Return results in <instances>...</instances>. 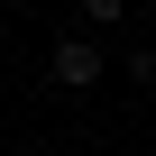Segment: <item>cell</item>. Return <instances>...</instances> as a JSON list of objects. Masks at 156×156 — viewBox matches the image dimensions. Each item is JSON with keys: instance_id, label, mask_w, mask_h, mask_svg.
Returning <instances> with one entry per match:
<instances>
[{"instance_id": "3", "label": "cell", "mask_w": 156, "mask_h": 156, "mask_svg": "<svg viewBox=\"0 0 156 156\" xmlns=\"http://www.w3.org/2000/svg\"><path fill=\"white\" fill-rule=\"evenodd\" d=\"M119 9H129V0H83V19H92V28H110Z\"/></svg>"}, {"instance_id": "6", "label": "cell", "mask_w": 156, "mask_h": 156, "mask_svg": "<svg viewBox=\"0 0 156 156\" xmlns=\"http://www.w3.org/2000/svg\"><path fill=\"white\" fill-rule=\"evenodd\" d=\"M0 9H19V0H0Z\"/></svg>"}, {"instance_id": "2", "label": "cell", "mask_w": 156, "mask_h": 156, "mask_svg": "<svg viewBox=\"0 0 156 156\" xmlns=\"http://www.w3.org/2000/svg\"><path fill=\"white\" fill-rule=\"evenodd\" d=\"M129 83H138V92H156V46H129Z\"/></svg>"}, {"instance_id": "1", "label": "cell", "mask_w": 156, "mask_h": 156, "mask_svg": "<svg viewBox=\"0 0 156 156\" xmlns=\"http://www.w3.org/2000/svg\"><path fill=\"white\" fill-rule=\"evenodd\" d=\"M46 73H55L64 92H92L101 73H110V55H101L92 37H55V55H46Z\"/></svg>"}, {"instance_id": "5", "label": "cell", "mask_w": 156, "mask_h": 156, "mask_svg": "<svg viewBox=\"0 0 156 156\" xmlns=\"http://www.w3.org/2000/svg\"><path fill=\"white\" fill-rule=\"evenodd\" d=\"M19 156H46V147H19Z\"/></svg>"}, {"instance_id": "4", "label": "cell", "mask_w": 156, "mask_h": 156, "mask_svg": "<svg viewBox=\"0 0 156 156\" xmlns=\"http://www.w3.org/2000/svg\"><path fill=\"white\" fill-rule=\"evenodd\" d=\"M129 9H156V0H129Z\"/></svg>"}]
</instances>
